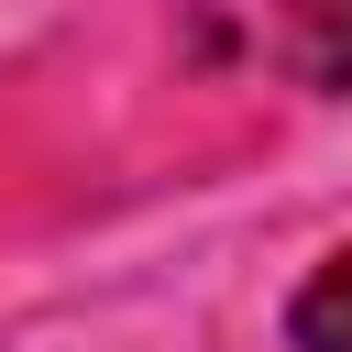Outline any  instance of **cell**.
<instances>
[{"instance_id": "7a4b0ae2", "label": "cell", "mask_w": 352, "mask_h": 352, "mask_svg": "<svg viewBox=\"0 0 352 352\" xmlns=\"http://www.w3.org/2000/svg\"><path fill=\"white\" fill-rule=\"evenodd\" d=\"M286 341H297V352H352V253H330V264L297 286Z\"/></svg>"}, {"instance_id": "6da1fadb", "label": "cell", "mask_w": 352, "mask_h": 352, "mask_svg": "<svg viewBox=\"0 0 352 352\" xmlns=\"http://www.w3.org/2000/svg\"><path fill=\"white\" fill-rule=\"evenodd\" d=\"M286 66L330 99H352V0H286Z\"/></svg>"}]
</instances>
